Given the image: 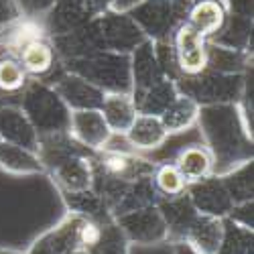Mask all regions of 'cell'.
Instances as JSON below:
<instances>
[{
  "label": "cell",
  "mask_w": 254,
  "mask_h": 254,
  "mask_svg": "<svg viewBox=\"0 0 254 254\" xmlns=\"http://www.w3.org/2000/svg\"><path fill=\"white\" fill-rule=\"evenodd\" d=\"M185 193L197 214H203V216L226 218L230 214L232 205H234L220 175H209L197 183L187 185Z\"/></svg>",
  "instance_id": "cell-13"
},
{
  "label": "cell",
  "mask_w": 254,
  "mask_h": 254,
  "mask_svg": "<svg viewBox=\"0 0 254 254\" xmlns=\"http://www.w3.org/2000/svg\"><path fill=\"white\" fill-rule=\"evenodd\" d=\"M59 195H61V201H63V205H65V209L71 211V214H77L81 218H88V220H94V222L112 220L102 195L96 191L94 187L83 189V191H61Z\"/></svg>",
  "instance_id": "cell-28"
},
{
  "label": "cell",
  "mask_w": 254,
  "mask_h": 254,
  "mask_svg": "<svg viewBox=\"0 0 254 254\" xmlns=\"http://www.w3.org/2000/svg\"><path fill=\"white\" fill-rule=\"evenodd\" d=\"M102 43L106 51H114V53H124L130 55L142 41L146 39L138 25L132 20V16L124 10H108L100 16H94Z\"/></svg>",
  "instance_id": "cell-9"
},
{
  "label": "cell",
  "mask_w": 254,
  "mask_h": 254,
  "mask_svg": "<svg viewBox=\"0 0 254 254\" xmlns=\"http://www.w3.org/2000/svg\"><path fill=\"white\" fill-rule=\"evenodd\" d=\"M29 75L20 65V61L12 53L0 55V94L6 98H18L27 88Z\"/></svg>",
  "instance_id": "cell-33"
},
{
  "label": "cell",
  "mask_w": 254,
  "mask_h": 254,
  "mask_svg": "<svg viewBox=\"0 0 254 254\" xmlns=\"http://www.w3.org/2000/svg\"><path fill=\"white\" fill-rule=\"evenodd\" d=\"M18 106L23 108L39 136L67 132L71 110L51 83L43 79H29L27 88L18 96Z\"/></svg>",
  "instance_id": "cell-4"
},
{
  "label": "cell",
  "mask_w": 254,
  "mask_h": 254,
  "mask_svg": "<svg viewBox=\"0 0 254 254\" xmlns=\"http://www.w3.org/2000/svg\"><path fill=\"white\" fill-rule=\"evenodd\" d=\"M0 138L31 151L39 149V134L18 104L0 106Z\"/></svg>",
  "instance_id": "cell-18"
},
{
  "label": "cell",
  "mask_w": 254,
  "mask_h": 254,
  "mask_svg": "<svg viewBox=\"0 0 254 254\" xmlns=\"http://www.w3.org/2000/svg\"><path fill=\"white\" fill-rule=\"evenodd\" d=\"M234 203L254 199V159L220 175Z\"/></svg>",
  "instance_id": "cell-32"
},
{
  "label": "cell",
  "mask_w": 254,
  "mask_h": 254,
  "mask_svg": "<svg viewBox=\"0 0 254 254\" xmlns=\"http://www.w3.org/2000/svg\"><path fill=\"white\" fill-rule=\"evenodd\" d=\"M132 244L126 240L114 220L102 222L98 240L86 250L88 254H130Z\"/></svg>",
  "instance_id": "cell-34"
},
{
  "label": "cell",
  "mask_w": 254,
  "mask_h": 254,
  "mask_svg": "<svg viewBox=\"0 0 254 254\" xmlns=\"http://www.w3.org/2000/svg\"><path fill=\"white\" fill-rule=\"evenodd\" d=\"M16 57L31 79H43L45 81L61 67V61H59L51 41L47 37L33 39L29 43H25L16 51Z\"/></svg>",
  "instance_id": "cell-16"
},
{
  "label": "cell",
  "mask_w": 254,
  "mask_h": 254,
  "mask_svg": "<svg viewBox=\"0 0 254 254\" xmlns=\"http://www.w3.org/2000/svg\"><path fill=\"white\" fill-rule=\"evenodd\" d=\"M224 238V218L197 214L183 242L197 254H216Z\"/></svg>",
  "instance_id": "cell-23"
},
{
  "label": "cell",
  "mask_w": 254,
  "mask_h": 254,
  "mask_svg": "<svg viewBox=\"0 0 254 254\" xmlns=\"http://www.w3.org/2000/svg\"><path fill=\"white\" fill-rule=\"evenodd\" d=\"M20 16V10L14 0H0V33L6 31L10 25H14Z\"/></svg>",
  "instance_id": "cell-39"
},
{
  "label": "cell",
  "mask_w": 254,
  "mask_h": 254,
  "mask_svg": "<svg viewBox=\"0 0 254 254\" xmlns=\"http://www.w3.org/2000/svg\"><path fill=\"white\" fill-rule=\"evenodd\" d=\"M69 136L90 153L108 149L112 132L100 110H71L69 116Z\"/></svg>",
  "instance_id": "cell-12"
},
{
  "label": "cell",
  "mask_w": 254,
  "mask_h": 254,
  "mask_svg": "<svg viewBox=\"0 0 254 254\" xmlns=\"http://www.w3.org/2000/svg\"><path fill=\"white\" fill-rule=\"evenodd\" d=\"M171 45L181 75H197L207 67V41L185 23L173 33Z\"/></svg>",
  "instance_id": "cell-14"
},
{
  "label": "cell",
  "mask_w": 254,
  "mask_h": 254,
  "mask_svg": "<svg viewBox=\"0 0 254 254\" xmlns=\"http://www.w3.org/2000/svg\"><path fill=\"white\" fill-rule=\"evenodd\" d=\"M130 77H132V92L130 94H140L157 86L159 81L167 79L161 63L157 59L155 43L149 39H144L142 43L130 53Z\"/></svg>",
  "instance_id": "cell-17"
},
{
  "label": "cell",
  "mask_w": 254,
  "mask_h": 254,
  "mask_svg": "<svg viewBox=\"0 0 254 254\" xmlns=\"http://www.w3.org/2000/svg\"><path fill=\"white\" fill-rule=\"evenodd\" d=\"M153 185L161 197H175V195H181L187 189V183L173 161H161L155 165Z\"/></svg>",
  "instance_id": "cell-36"
},
{
  "label": "cell",
  "mask_w": 254,
  "mask_h": 254,
  "mask_svg": "<svg viewBox=\"0 0 254 254\" xmlns=\"http://www.w3.org/2000/svg\"><path fill=\"white\" fill-rule=\"evenodd\" d=\"M226 16L228 12L224 0H195L189 6L185 25L193 29L197 35H201L205 41H209L220 33V29L226 23Z\"/></svg>",
  "instance_id": "cell-22"
},
{
  "label": "cell",
  "mask_w": 254,
  "mask_h": 254,
  "mask_svg": "<svg viewBox=\"0 0 254 254\" xmlns=\"http://www.w3.org/2000/svg\"><path fill=\"white\" fill-rule=\"evenodd\" d=\"M0 254H25V250H18V248H6V246H2V248H0Z\"/></svg>",
  "instance_id": "cell-44"
},
{
  "label": "cell",
  "mask_w": 254,
  "mask_h": 254,
  "mask_svg": "<svg viewBox=\"0 0 254 254\" xmlns=\"http://www.w3.org/2000/svg\"><path fill=\"white\" fill-rule=\"evenodd\" d=\"M90 12L86 10L81 0H55L53 8L43 18V27L47 31V37L65 35L69 31L79 29L90 20Z\"/></svg>",
  "instance_id": "cell-21"
},
{
  "label": "cell",
  "mask_w": 254,
  "mask_h": 254,
  "mask_svg": "<svg viewBox=\"0 0 254 254\" xmlns=\"http://www.w3.org/2000/svg\"><path fill=\"white\" fill-rule=\"evenodd\" d=\"M100 112L114 136H124L136 118V106L132 94H104Z\"/></svg>",
  "instance_id": "cell-26"
},
{
  "label": "cell",
  "mask_w": 254,
  "mask_h": 254,
  "mask_svg": "<svg viewBox=\"0 0 254 254\" xmlns=\"http://www.w3.org/2000/svg\"><path fill=\"white\" fill-rule=\"evenodd\" d=\"M157 161L144 157L132 149H116L108 146L100 153H94V177L110 181H136L142 177H151Z\"/></svg>",
  "instance_id": "cell-7"
},
{
  "label": "cell",
  "mask_w": 254,
  "mask_h": 254,
  "mask_svg": "<svg viewBox=\"0 0 254 254\" xmlns=\"http://www.w3.org/2000/svg\"><path fill=\"white\" fill-rule=\"evenodd\" d=\"M246 73H220L203 69L197 75H181L175 83L179 94L193 98L199 106L203 104H224L238 102L244 88Z\"/></svg>",
  "instance_id": "cell-6"
},
{
  "label": "cell",
  "mask_w": 254,
  "mask_h": 254,
  "mask_svg": "<svg viewBox=\"0 0 254 254\" xmlns=\"http://www.w3.org/2000/svg\"><path fill=\"white\" fill-rule=\"evenodd\" d=\"M191 2H195V0H191Z\"/></svg>",
  "instance_id": "cell-46"
},
{
  "label": "cell",
  "mask_w": 254,
  "mask_h": 254,
  "mask_svg": "<svg viewBox=\"0 0 254 254\" xmlns=\"http://www.w3.org/2000/svg\"><path fill=\"white\" fill-rule=\"evenodd\" d=\"M216 254H254V230L224 218V238Z\"/></svg>",
  "instance_id": "cell-35"
},
{
  "label": "cell",
  "mask_w": 254,
  "mask_h": 254,
  "mask_svg": "<svg viewBox=\"0 0 254 254\" xmlns=\"http://www.w3.org/2000/svg\"><path fill=\"white\" fill-rule=\"evenodd\" d=\"M45 81L51 83L53 90L67 104L69 110H100L104 92L100 88H96L94 83L86 81L83 77L59 67Z\"/></svg>",
  "instance_id": "cell-10"
},
{
  "label": "cell",
  "mask_w": 254,
  "mask_h": 254,
  "mask_svg": "<svg viewBox=\"0 0 254 254\" xmlns=\"http://www.w3.org/2000/svg\"><path fill=\"white\" fill-rule=\"evenodd\" d=\"M124 140L136 153H153L163 149L165 142L169 140V134L159 116L136 114L134 122L124 134Z\"/></svg>",
  "instance_id": "cell-19"
},
{
  "label": "cell",
  "mask_w": 254,
  "mask_h": 254,
  "mask_svg": "<svg viewBox=\"0 0 254 254\" xmlns=\"http://www.w3.org/2000/svg\"><path fill=\"white\" fill-rule=\"evenodd\" d=\"M0 142H2V138H0Z\"/></svg>",
  "instance_id": "cell-47"
},
{
  "label": "cell",
  "mask_w": 254,
  "mask_h": 254,
  "mask_svg": "<svg viewBox=\"0 0 254 254\" xmlns=\"http://www.w3.org/2000/svg\"><path fill=\"white\" fill-rule=\"evenodd\" d=\"M83 6H86V10L90 12V16H100L104 12H108L114 8V2L116 0H81Z\"/></svg>",
  "instance_id": "cell-41"
},
{
  "label": "cell",
  "mask_w": 254,
  "mask_h": 254,
  "mask_svg": "<svg viewBox=\"0 0 254 254\" xmlns=\"http://www.w3.org/2000/svg\"><path fill=\"white\" fill-rule=\"evenodd\" d=\"M157 205H159L163 220L167 224L169 244L183 242L189 226H191V222L197 216V211L191 205V201H189L187 193L183 191L181 195H175V197H161Z\"/></svg>",
  "instance_id": "cell-20"
},
{
  "label": "cell",
  "mask_w": 254,
  "mask_h": 254,
  "mask_svg": "<svg viewBox=\"0 0 254 254\" xmlns=\"http://www.w3.org/2000/svg\"><path fill=\"white\" fill-rule=\"evenodd\" d=\"M171 254H197V252H193L185 242H175L171 244Z\"/></svg>",
  "instance_id": "cell-43"
},
{
  "label": "cell",
  "mask_w": 254,
  "mask_h": 254,
  "mask_svg": "<svg viewBox=\"0 0 254 254\" xmlns=\"http://www.w3.org/2000/svg\"><path fill=\"white\" fill-rule=\"evenodd\" d=\"M191 0H142L126 10L149 41H169L185 23Z\"/></svg>",
  "instance_id": "cell-5"
},
{
  "label": "cell",
  "mask_w": 254,
  "mask_h": 254,
  "mask_svg": "<svg viewBox=\"0 0 254 254\" xmlns=\"http://www.w3.org/2000/svg\"><path fill=\"white\" fill-rule=\"evenodd\" d=\"M14 2L20 10V16L43 20L47 16V12L53 8L55 0H14Z\"/></svg>",
  "instance_id": "cell-37"
},
{
  "label": "cell",
  "mask_w": 254,
  "mask_h": 254,
  "mask_svg": "<svg viewBox=\"0 0 254 254\" xmlns=\"http://www.w3.org/2000/svg\"><path fill=\"white\" fill-rule=\"evenodd\" d=\"M226 218L238 226H242V228H246V230H254V199L234 203Z\"/></svg>",
  "instance_id": "cell-38"
},
{
  "label": "cell",
  "mask_w": 254,
  "mask_h": 254,
  "mask_svg": "<svg viewBox=\"0 0 254 254\" xmlns=\"http://www.w3.org/2000/svg\"><path fill=\"white\" fill-rule=\"evenodd\" d=\"M226 12L232 16L252 18L254 16V0H224Z\"/></svg>",
  "instance_id": "cell-40"
},
{
  "label": "cell",
  "mask_w": 254,
  "mask_h": 254,
  "mask_svg": "<svg viewBox=\"0 0 254 254\" xmlns=\"http://www.w3.org/2000/svg\"><path fill=\"white\" fill-rule=\"evenodd\" d=\"M49 41H51V45L61 63L104 51V43H102V37H100V31H98V25L94 18H90L88 23L81 25L79 29L69 31L65 35L51 37Z\"/></svg>",
  "instance_id": "cell-15"
},
{
  "label": "cell",
  "mask_w": 254,
  "mask_h": 254,
  "mask_svg": "<svg viewBox=\"0 0 254 254\" xmlns=\"http://www.w3.org/2000/svg\"><path fill=\"white\" fill-rule=\"evenodd\" d=\"M179 96L177 83L173 79H163L157 86L144 90L140 94H132L134 106L138 114H153V116H161L165 112V108L171 104L175 98Z\"/></svg>",
  "instance_id": "cell-30"
},
{
  "label": "cell",
  "mask_w": 254,
  "mask_h": 254,
  "mask_svg": "<svg viewBox=\"0 0 254 254\" xmlns=\"http://www.w3.org/2000/svg\"><path fill=\"white\" fill-rule=\"evenodd\" d=\"M195 128L214 159V175H224L254 159V134L236 102L199 106Z\"/></svg>",
  "instance_id": "cell-1"
},
{
  "label": "cell",
  "mask_w": 254,
  "mask_h": 254,
  "mask_svg": "<svg viewBox=\"0 0 254 254\" xmlns=\"http://www.w3.org/2000/svg\"><path fill=\"white\" fill-rule=\"evenodd\" d=\"M252 67V53L222 47L207 41V67L220 73H246Z\"/></svg>",
  "instance_id": "cell-29"
},
{
  "label": "cell",
  "mask_w": 254,
  "mask_h": 254,
  "mask_svg": "<svg viewBox=\"0 0 254 254\" xmlns=\"http://www.w3.org/2000/svg\"><path fill=\"white\" fill-rule=\"evenodd\" d=\"M138 2H142V0H116L114 2V10H130L132 6H136Z\"/></svg>",
  "instance_id": "cell-42"
},
{
  "label": "cell",
  "mask_w": 254,
  "mask_h": 254,
  "mask_svg": "<svg viewBox=\"0 0 254 254\" xmlns=\"http://www.w3.org/2000/svg\"><path fill=\"white\" fill-rule=\"evenodd\" d=\"M37 155L59 193L94 187V153L77 144L69 132L39 136Z\"/></svg>",
  "instance_id": "cell-2"
},
{
  "label": "cell",
  "mask_w": 254,
  "mask_h": 254,
  "mask_svg": "<svg viewBox=\"0 0 254 254\" xmlns=\"http://www.w3.org/2000/svg\"><path fill=\"white\" fill-rule=\"evenodd\" d=\"M69 254H88L86 250H83V248H75V250H71Z\"/></svg>",
  "instance_id": "cell-45"
},
{
  "label": "cell",
  "mask_w": 254,
  "mask_h": 254,
  "mask_svg": "<svg viewBox=\"0 0 254 254\" xmlns=\"http://www.w3.org/2000/svg\"><path fill=\"white\" fill-rule=\"evenodd\" d=\"M252 27H254V18H242V16L228 14L220 33L216 37H211L209 41L216 45H222V47L252 53Z\"/></svg>",
  "instance_id": "cell-31"
},
{
  "label": "cell",
  "mask_w": 254,
  "mask_h": 254,
  "mask_svg": "<svg viewBox=\"0 0 254 254\" xmlns=\"http://www.w3.org/2000/svg\"><path fill=\"white\" fill-rule=\"evenodd\" d=\"M83 220L86 218L67 211L55 226L39 234L29 244L25 254H69L71 250L79 248V228Z\"/></svg>",
  "instance_id": "cell-11"
},
{
  "label": "cell",
  "mask_w": 254,
  "mask_h": 254,
  "mask_svg": "<svg viewBox=\"0 0 254 254\" xmlns=\"http://www.w3.org/2000/svg\"><path fill=\"white\" fill-rule=\"evenodd\" d=\"M61 67L94 83L104 94H118V92L130 94L132 92L130 55L104 49L88 57L65 61V63H61Z\"/></svg>",
  "instance_id": "cell-3"
},
{
  "label": "cell",
  "mask_w": 254,
  "mask_h": 254,
  "mask_svg": "<svg viewBox=\"0 0 254 254\" xmlns=\"http://www.w3.org/2000/svg\"><path fill=\"white\" fill-rule=\"evenodd\" d=\"M197 114H199V104L185 94H179L171 104L165 108V112L159 116L165 130L169 136L173 134H183L187 130L195 128L197 124Z\"/></svg>",
  "instance_id": "cell-27"
},
{
  "label": "cell",
  "mask_w": 254,
  "mask_h": 254,
  "mask_svg": "<svg viewBox=\"0 0 254 254\" xmlns=\"http://www.w3.org/2000/svg\"><path fill=\"white\" fill-rule=\"evenodd\" d=\"M171 161L179 169V173L183 175L187 185L214 175V159H211L203 142H189L181 146Z\"/></svg>",
  "instance_id": "cell-24"
},
{
  "label": "cell",
  "mask_w": 254,
  "mask_h": 254,
  "mask_svg": "<svg viewBox=\"0 0 254 254\" xmlns=\"http://www.w3.org/2000/svg\"><path fill=\"white\" fill-rule=\"evenodd\" d=\"M132 246H161L169 244V232L159 205H146L114 220Z\"/></svg>",
  "instance_id": "cell-8"
},
{
  "label": "cell",
  "mask_w": 254,
  "mask_h": 254,
  "mask_svg": "<svg viewBox=\"0 0 254 254\" xmlns=\"http://www.w3.org/2000/svg\"><path fill=\"white\" fill-rule=\"evenodd\" d=\"M0 171L14 177H29V175H45L43 163H41L37 151L25 149V146L0 142Z\"/></svg>",
  "instance_id": "cell-25"
}]
</instances>
